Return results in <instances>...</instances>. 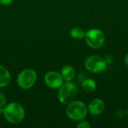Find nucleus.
Here are the masks:
<instances>
[{
    "label": "nucleus",
    "mask_w": 128,
    "mask_h": 128,
    "mask_svg": "<svg viewBox=\"0 0 128 128\" xmlns=\"http://www.w3.org/2000/svg\"><path fill=\"white\" fill-rule=\"evenodd\" d=\"M3 116L8 123L18 124L24 120L26 110L23 106L20 103L10 102L4 106Z\"/></svg>",
    "instance_id": "f257e3e1"
},
{
    "label": "nucleus",
    "mask_w": 128,
    "mask_h": 128,
    "mask_svg": "<svg viewBox=\"0 0 128 128\" xmlns=\"http://www.w3.org/2000/svg\"><path fill=\"white\" fill-rule=\"evenodd\" d=\"M65 113L69 119L78 122L81 120L85 119L88 112L87 105L84 102L74 100L67 104Z\"/></svg>",
    "instance_id": "f03ea898"
},
{
    "label": "nucleus",
    "mask_w": 128,
    "mask_h": 128,
    "mask_svg": "<svg viewBox=\"0 0 128 128\" xmlns=\"http://www.w3.org/2000/svg\"><path fill=\"white\" fill-rule=\"evenodd\" d=\"M78 88L72 81H65L58 88L57 98L58 101L64 105L76 100L78 94Z\"/></svg>",
    "instance_id": "7ed1b4c3"
},
{
    "label": "nucleus",
    "mask_w": 128,
    "mask_h": 128,
    "mask_svg": "<svg viewBox=\"0 0 128 128\" xmlns=\"http://www.w3.org/2000/svg\"><path fill=\"white\" fill-rule=\"evenodd\" d=\"M84 40L90 48L97 50L104 46L106 40V36L102 30L94 28L86 32Z\"/></svg>",
    "instance_id": "20e7f679"
},
{
    "label": "nucleus",
    "mask_w": 128,
    "mask_h": 128,
    "mask_svg": "<svg viewBox=\"0 0 128 128\" xmlns=\"http://www.w3.org/2000/svg\"><path fill=\"white\" fill-rule=\"evenodd\" d=\"M37 79L38 75L34 69L26 68L18 74L16 77V83L20 88L28 90L34 86Z\"/></svg>",
    "instance_id": "39448f33"
},
{
    "label": "nucleus",
    "mask_w": 128,
    "mask_h": 128,
    "mask_svg": "<svg viewBox=\"0 0 128 128\" xmlns=\"http://www.w3.org/2000/svg\"><path fill=\"white\" fill-rule=\"evenodd\" d=\"M84 66L86 69L91 73L100 74L106 69L107 64L104 58L97 55H92L86 58Z\"/></svg>",
    "instance_id": "423d86ee"
},
{
    "label": "nucleus",
    "mask_w": 128,
    "mask_h": 128,
    "mask_svg": "<svg viewBox=\"0 0 128 128\" xmlns=\"http://www.w3.org/2000/svg\"><path fill=\"white\" fill-rule=\"evenodd\" d=\"M64 81L61 73L58 71H49L44 75V82L46 86L52 89H58L63 84Z\"/></svg>",
    "instance_id": "0eeeda50"
},
{
    "label": "nucleus",
    "mask_w": 128,
    "mask_h": 128,
    "mask_svg": "<svg viewBox=\"0 0 128 128\" xmlns=\"http://www.w3.org/2000/svg\"><path fill=\"white\" fill-rule=\"evenodd\" d=\"M88 112L93 116H97L102 114L106 108L104 101L100 98H94L92 100L87 106Z\"/></svg>",
    "instance_id": "6e6552de"
},
{
    "label": "nucleus",
    "mask_w": 128,
    "mask_h": 128,
    "mask_svg": "<svg viewBox=\"0 0 128 128\" xmlns=\"http://www.w3.org/2000/svg\"><path fill=\"white\" fill-rule=\"evenodd\" d=\"M11 82L10 71L4 66L0 64V88L7 87Z\"/></svg>",
    "instance_id": "1a4fd4ad"
},
{
    "label": "nucleus",
    "mask_w": 128,
    "mask_h": 128,
    "mask_svg": "<svg viewBox=\"0 0 128 128\" xmlns=\"http://www.w3.org/2000/svg\"><path fill=\"white\" fill-rule=\"evenodd\" d=\"M81 86L82 90L87 94H92L97 90V83L93 79L91 78L84 79L82 81Z\"/></svg>",
    "instance_id": "9d476101"
},
{
    "label": "nucleus",
    "mask_w": 128,
    "mask_h": 128,
    "mask_svg": "<svg viewBox=\"0 0 128 128\" xmlns=\"http://www.w3.org/2000/svg\"><path fill=\"white\" fill-rule=\"evenodd\" d=\"M60 73L64 81H72L76 76L75 68L71 65H64Z\"/></svg>",
    "instance_id": "9b49d317"
},
{
    "label": "nucleus",
    "mask_w": 128,
    "mask_h": 128,
    "mask_svg": "<svg viewBox=\"0 0 128 128\" xmlns=\"http://www.w3.org/2000/svg\"><path fill=\"white\" fill-rule=\"evenodd\" d=\"M69 34L70 38L74 40H82L85 38L86 32L78 26H74L70 30Z\"/></svg>",
    "instance_id": "f8f14e48"
},
{
    "label": "nucleus",
    "mask_w": 128,
    "mask_h": 128,
    "mask_svg": "<svg viewBox=\"0 0 128 128\" xmlns=\"http://www.w3.org/2000/svg\"><path fill=\"white\" fill-rule=\"evenodd\" d=\"M76 128H91V124L85 121V119L81 120L80 122H78L77 124H76Z\"/></svg>",
    "instance_id": "ddd939ff"
},
{
    "label": "nucleus",
    "mask_w": 128,
    "mask_h": 128,
    "mask_svg": "<svg viewBox=\"0 0 128 128\" xmlns=\"http://www.w3.org/2000/svg\"><path fill=\"white\" fill-rule=\"evenodd\" d=\"M7 104V98L4 92L0 91V106L4 107Z\"/></svg>",
    "instance_id": "4468645a"
},
{
    "label": "nucleus",
    "mask_w": 128,
    "mask_h": 128,
    "mask_svg": "<svg viewBox=\"0 0 128 128\" xmlns=\"http://www.w3.org/2000/svg\"><path fill=\"white\" fill-rule=\"evenodd\" d=\"M104 60H105L106 64L108 65V64H112V63L113 62V61H114V57H113L112 56H111V55H107V56H106L104 57Z\"/></svg>",
    "instance_id": "2eb2a0df"
},
{
    "label": "nucleus",
    "mask_w": 128,
    "mask_h": 128,
    "mask_svg": "<svg viewBox=\"0 0 128 128\" xmlns=\"http://www.w3.org/2000/svg\"><path fill=\"white\" fill-rule=\"evenodd\" d=\"M116 116L118 118H124L125 116H127L126 112H123L122 110H118L116 112Z\"/></svg>",
    "instance_id": "dca6fc26"
},
{
    "label": "nucleus",
    "mask_w": 128,
    "mask_h": 128,
    "mask_svg": "<svg viewBox=\"0 0 128 128\" xmlns=\"http://www.w3.org/2000/svg\"><path fill=\"white\" fill-rule=\"evenodd\" d=\"M14 0H0V4L2 5H9L14 2Z\"/></svg>",
    "instance_id": "f3484780"
},
{
    "label": "nucleus",
    "mask_w": 128,
    "mask_h": 128,
    "mask_svg": "<svg viewBox=\"0 0 128 128\" xmlns=\"http://www.w3.org/2000/svg\"><path fill=\"white\" fill-rule=\"evenodd\" d=\"M124 64L128 68V53H127V55L124 57Z\"/></svg>",
    "instance_id": "a211bd4d"
},
{
    "label": "nucleus",
    "mask_w": 128,
    "mask_h": 128,
    "mask_svg": "<svg viewBox=\"0 0 128 128\" xmlns=\"http://www.w3.org/2000/svg\"><path fill=\"white\" fill-rule=\"evenodd\" d=\"M4 114V107L0 106V116H3Z\"/></svg>",
    "instance_id": "6ab92c4d"
},
{
    "label": "nucleus",
    "mask_w": 128,
    "mask_h": 128,
    "mask_svg": "<svg viewBox=\"0 0 128 128\" xmlns=\"http://www.w3.org/2000/svg\"><path fill=\"white\" fill-rule=\"evenodd\" d=\"M126 114H127V116L128 117V109L127 110V111H126Z\"/></svg>",
    "instance_id": "aec40b11"
}]
</instances>
